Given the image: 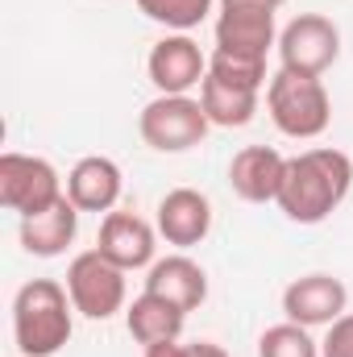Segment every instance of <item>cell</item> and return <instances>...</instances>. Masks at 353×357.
Segmentation results:
<instances>
[{
    "label": "cell",
    "mask_w": 353,
    "mask_h": 357,
    "mask_svg": "<svg viewBox=\"0 0 353 357\" xmlns=\"http://www.w3.org/2000/svg\"><path fill=\"white\" fill-rule=\"evenodd\" d=\"M220 4H254V8H270V13H274V8H283L287 0H220Z\"/></svg>",
    "instance_id": "cell-25"
},
{
    "label": "cell",
    "mask_w": 353,
    "mask_h": 357,
    "mask_svg": "<svg viewBox=\"0 0 353 357\" xmlns=\"http://www.w3.org/2000/svg\"><path fill=\"white\" fill-rule=\"evenodd\" d=\"M345 303H350V291L341 278L333 274H303L295 278L287 291H283V312L291 324H303V328H316V324H333L345 316Z\"/></svg>",
    "instance_id": "cell-8"
},
{
    "label": "cell",
    "mask_w": 353,
    "mask_h": 357,
    "mask_svg": "<svg viewBox=\"0 0 353 357\" xmlns=\"http://www.w3.org/2000/svg\"><path fill=\"white\" fill-rule=\"evenodd\" d=\"M266 108L270 121L287 133V137H320L333 121V100L329 88L316 75H295V71H278L266 88Z\"/></svg>",
    "instance_id": "cell-3"
},
{
    "label": "cell",
    "mask_w": 353,
    "mask_h": 357,
    "mask_svg": "<svg viewBox=\"0 0 353 357\" xmlns=\"http://www.w3.org/2000/svg\"><path fill=\"white\" fill-rule=\"evenodd\" d=\"M320 357H353V312L329 324V337L320 341Z\"/></svg>",
    "instance_id": "cell-22"
},
{
    "label": "cell",
    "mask_w": 353,
    "mask_h": 357,
    "mask_svg": "<svg viewBox=\"0 0 353 357\" xmlns=\"http://www.w3.org/2000/svg\"><path fill=\"white\" fill-rule=\"evenodd\" d=\"M350 187H353L350 154L333 150V146H316V150H303V154L287 158L283 187H278L274 204L295 225H320L345 204Z\"/></svg>",
    "instance_id": "cell-1"
},
{
    "label": "cell",
    "mask_w": 353,
    "mask_h": 357,
    "mask_svg": "<svg viewBox=\"0 0 353 357\" xmlns=\"http://www.w3.org/2000/svg\"><path fill=\"white\" fill-rule=\"evenodd\" d=\"M137 8H142L150 21H158V25L183 33V29H195V25L208 17L212 0H137Z\"/></svg>",
    "instance_id": "cell-19"
},
{
    "label": "cell",
    "mask_w": 353,
    "mask_h": 357,
    "mask_svg": "<svg viewBox=\"0 0 353 357\" xmlns=\"http://www.w3.org/2000/svg\"><path fill=\"white\" fill-rule=\"evenodd\" d=\"M59 199H63V183H59V171L46 158L13 154V150L0 154V204L8 212L33 216V212H46Z\"/></svg>",
    "instance_id": "cell-6"
},
{
    "label": "cell",
    "mask_w": 353,
    "mask_h": 357,
    "mask_svg": "<svg viewBox=\"0 0 353 357\" xmlns=\"http://www.w3.org/2000/svg\"><path fill=\"white\" fill-rule=\"evenodd\" d=\"M258 357H320V345L308 337L303 324H274L258 341Z\"/></svg>",
    "instance_id": "cell-20"
},
{
    "label": "cell",
    "mask_w": 353,
    "mask_h": 357,
    "mask_svg": "<svg viewBox=\"0 0 353 357\" xmlns=\"http://www.w3.org/2000/svg\"><path fill=\"white\" fill-rule=\"evenodd\" d=\"M67 291L75 312H84L88 320H108L125 307V270L112 266L100 250H88L67 270Z\"/></svg>",
    "instance_id": "cell-7"
},
{
    "label": "cell",
    "mask_w": 353,
    "mask_h": 357,
    "mask_svg": "<svg viewBox=\"0 0 353 357\" xmlns=\"http://www.w3.org/2000/svg\"><path fill=\"white\" fill-rule=\"evenodd\" d=\"M187 357H229L220 345H212V341H191L187 345Z\"/></svg>",
    "instance_id": "cell-24"
},
{
    "label": "cell",
    "mask_w": 353,
    "mask_h": 357,
    "mask_svg": "<svg viewBox=\"0 0 353 357\" xmlns=\"http://www.w3.org/2000/svg\"><path fill=\"white\" fill-rule=\"evenodd\" d=\"M146 291L163 295L167 303H175L179 312H195L208 299V274L200 262H191L187 254H171L163 262H154L146 274Z\"/></svg>",
    "instance_id": "cell-15"
},
{
    "label": "cell",
    "mask_w": 353,
    "mask_h": 357,
    "mask_svg": "<svg viewBox=\"0 0 353 357\" xmlns=\"http://www.w3.org/2000/svg\"><path fill=\"white\" fill-rule=\"evenodd\" d=\"M150 84L163 91V96H187L191 88L204 84L208 75V59L200 54V46L187 38V33H171L163 38L154 50H150Z\"/></svg>",
    "instance_id": "cell-9"
},
{
    "label": "cell",
    "mask_w": 353,
    "mask_h": 357,
    "mask_svg": "<svg viewBox=\"0 0 353 357\" xmlns=\"http://www.w3.org/2000/svg\"><path fill=\"white\" fill-rule=\"evenodd\" d=\"M75 229H80V208L63 195V199L50 204L46 212L21 216V245H25V254H33V258H59V254H67V245L75 241Z\"/></svg>",
    "instance_id": "cell-14"
},
{
    "label": "cell",
    "mask_w": 353,
    "mask_h": 357,
    "mask_svg": "<svg viewBox=\"0 0 353 357\" xmlns=\"http://www.w3.org/2000/svg\"><path fill=\"white\" fill-rule=\"evenodd\" d=\"M212 229V204L204 191L195 187H175L163 195L158 204V233L167 237V245H179V250H191L208 237Z\"/></svg>",
    "instance_id": "cell-12"
},
{
    "label": "cell",
    "mask_w": 353,
    "mask_h": 357,
    "mask_svg": "<svg viewBox=\"0 0 353 357\" xmlns=\"http://www.w3.org/2000/svg\"><path fill=\"white\" fill-rule=\"evenodd\" d=\"M183 320H187V312H179L175 303H167L163 295H150V291H142V295L129 303V312H125L129 337H133L137 345H163V341H179Z\"/></svg>",
    "instance_id": "cell-17"
},
{
    "label": "cell",
    "mask_w": 353,
    "mask_h": 357,
    "mask_svg": "<svg viewBox=\"0 0 353 357\" xmlns=\"http://www.w3.org/2000/svg\"><path fill=\"white\" fill-rule=\"evenodd\" d=\"M200 104H204V112H208L212 125H220V129H241V125H250L254 112H258V91L225 84V79H216V75H204V84H200Z\"/></svg>",
    "instance_id": "cell-18"
},
{
    "label": "cell",
    "mask_w": 353,
    "mask_h": 357,
    "mask_svg": "<svg viewBox=\"0 0 353 357\" xmlns=\"http://www.w3.org/2000/svg\"><path fill=\"white\" fill-rule=\"evenodd\" d=\"M67 199L80 212H108L121 199V167L112 158H80L67 175Z\"/></svg>",
    "instance_id": "cell-16"
},
{
    "label": "cell",
    "mask_w": 353,
    "mask_h": 357,
    "mask_svg": "<svg viewBox=\"0 0 353 357\" xmlns=\"http://www.w3.org/2000/svg\"><path fill=\"white\" fill-rule=\"evenodd\" d=\"M283 171H287V158L274 146H246L229 162V187L246 204H270V199H278Z\"/></svg>",
    "instance_id": "cell-13"
},
{
    "label": "cell",
    "mask_w": 353,
    "mask_h": 357,
    "mask_svg": "<svg viewBox=\"0 0 353 357\" xmlns=\"http://www.w3.org/2000/svg\"><path fill=\"white\" fill-rule=\"evenodd\" d=\"M274 46V13L254 4H220L216 17V50L241 54V59H266Z\"/></svg>",
    "instance_id": "cell-10"
},
{
    "label": "cell",
    "mask_w": 353,
    "mask_h": 357,
    "mask_svg": "<svg viewBox=\"0 0 353 357\" xmlns=\"http://www.w3.org/2000/svg\"><path fill=\"white\" fill-rule=\"evenodd\" d=\"M71 291L54 278H33L13 299V337L21 357H54L71 341Z\"/></svg>",
    "instance_id": "cell-2"
},
{
    "label": "cell",
    "mask_w": 353,
    "mask_h": 357,
    "mask_svg": "<svg viewBox=\"0 0 353 357\" xmlns=\"http://www.w3.org/2000/svg\"><path fill=\"white\" fill-rule=\"evenodd\" d=\"M208 112L200 100L191 96H158L142 108L137 116V129H142V142L158 154H183V150H195L208 133Z\"/></svg>",
    "instance_id": "cell-4"
},
{
    "label": "cell",
    "mask_w": 353,
    "mask_h": 357,
    "mask_svg": "<svg viewBox=\"0 0 353 357\" xmlns=\"http://www.w3.org/2000/svg\"><path fill=\"white\" fill-rule=\"evenodd\" d=\"M146 357H187V345L163 341V345H146Z\"/></svg>",
    "instance_id": "cell-23"
},
{
    "label": "cell",
    "mask_w": 353,
    "mask_h": 357,
    "mask_svg": "<svg viewBox=\"0 0 353 357\" xmlns=\"http://www.w3.org/2000/svg\"><path fill=\"white\" fill-rule=\"evenodd\" d=\"M208 75H216V79H225V84H237V88L262 91V84H266V59H241V54L212 50V59H208Z\"/></svg>",
    "instance_id": "cell-21"
},
{
    "label": "cell",
    "mask_w": 353,
    "mask_h": 357,
    "mask_svg": "<svg viewBox=\"0 0 353 357\" xmlns=\"http://www.w3.org/2000/svg\"><path fill=\"white\" fill-rule=\"evenodd\" d=\"M96 250L121 270L154 266V229L133 212H108L100 225Z\"/></svg>",
    "instance_id": "cell-11"
},
{
    "label": "cell",
    "mask_w": 353,
    "mask_h": 357,
    "mask_svg": "<svg viewBox=\"0 0 353 357\" xmlns=\"http://www.w3.org/2000/svg\"><path fill=\"white\" fill-rule=\"evenodd\" d=\"M341 54V29L324 17V13H299L295 21H287V29L278 33V59L283 71L295 75H324Z\"/></svg>",
    "instance_id": "cell-5"
}]
</instances>
